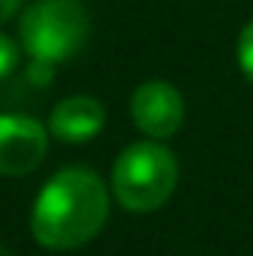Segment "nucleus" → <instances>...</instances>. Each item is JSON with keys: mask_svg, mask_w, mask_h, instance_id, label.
<instances>
[{"mask_svg": "<svg viewBox=\"0 0 253 256\" xmlns=\"http://www.w3.org/2000/svg\"><path fill=\"white\" fill-rule=\"evenodd\" d=\"M110 212L104 182L84 167L60 170L45 182L30 212V232L48 250H72L98 236Z\"/></svg>", "mask_w": 253, "mask_h": 256, "instance_id": "obj_1", "label": "nucleus"}, {"mask_svg": "<svg viewBox=\"0 0 253 256\" xmlns=\"http://www.w3.org/2000/svg\"><path fill=\"white\" fill-rule=\"evenodd\" d=\"M21 48L30 57V74L48 80L54 66L74 57L90 36V15L80 0H33L18 24Z\"/></svg>", "mask_w": 253, "mask_h": 256, "instance_id": "obj_2", "label": "nucleus"}, {"mask_svg": "<svg viewBox=\"0 0 253 256\" xmlns=\"http://www.w3.org/2000/svg\"><path fill=\"white\" fill-rule=\"evenodd\" d=\"M176 182H179L176 155L158 140H140L122 149L110 176L116 200L134 214L161 208L173 196Z\"/></svg>", "mask_w": 253, "mask_h": 256, "instance_id": "obj_3", "label": "nucleus"}, {"mask_svg": "<svg viewBox=\"0 0 253 256\" xmlns=\"http://www.w3.org/2000/svg\"><path fill=\"white\" fill-rule=\"evenodd\" d=\"M131 120L149 140L173 137L185 120L182 92L167 80H146L131 96Z\"/></svg>", "mask_w": 253, "mask_h": 256, "instance_id": "obj_4", "label": "nucleus"}, {"mask_svg": "<svg viewBox=\"0 0 253 256\" xmlns=\"http://www.w3.org/2000/svg\"><path fill=\"white\" fill-rule=\"evenodd\" d=\"M48 152V131L24 114H0V176L33 173Z\"/></svg>", "mask_w": 253, "mask_h": 256, "instance_id": "obj_5", "label": "nucleus"}, {"mask_svg": "<svg viewBox=\"0 0 253 256\" xmlns=\"http://www.w3.org/2000/svg\"><path fill=\"white\" fill-rule=\"evenodd\" d=\"M104 128V108L92 96H68L51 110L48 131L63 143H86Z\"/></svg>", "mask_w": 253, "mask_h": 256, "instance_id": "obj_6", "label": "nucleus"}, {"mask_svg": "<svg viewBox=\"0 0 253 256\" xmlns=\"http://www.w3.org/2000/svg\"><path fill=\"white\" fill-rule=\"evenodd\" d=\"M236 54H238V68H242V74L253 84V21L244 24V30L238 33V48H236Z\"/></svg>", "mask_w": 253, "mask_h": 256, "instance_id": "obj_7", "label": "nucleus"}, {"mask_svg": "<svg viewBox=\"0 0 253 256\" xmlns=\"http://www.w3.org/2000/svg\"><path fill=\"white\" fill-rule=\"evenodd\" d=\"M15 66H18V45L6 33H0V80L6 74H12Z\"/></svg>", "mask_w": 253, "mask_h": 256, "instance_id": "obj_8", "label": "nucleus"}, {"mask_svg": "<svg viewBox=\"0 0 253 256\" xmlns=\"http://www.w3.org/2000/svg\"><path fill=\"white\" fill-rule=\"evenodd\" d=\"M21 3H24V0H0V24H6V21L21 9Z\"/></svg>", "mask_w": 253, "mask_h": 256, "instance_id": "obj_9", "label": "nucleus"}, {"mask_svg": "<svg viewBox=\"0 0 253 256\" xmlns=\"http://www.w3.org/2000/svg\"><path fill=\"white\" fill-rule=\"evenodd\" d=\"M0 256H12V254H9V250H6V248H3V244H0Z\"/></svg>", "mask_w": 253, "mask_h": 256, "instance_id": "obj_10", "label": "nucleus"}]
</instances>
